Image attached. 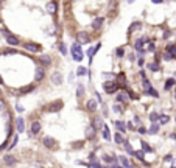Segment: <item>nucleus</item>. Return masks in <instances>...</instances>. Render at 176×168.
<instances>
[{
	"mask_svg": "<svg viewBox=\"0 0 176 168\" xmlns=\"http://www.w3.org/2000/svg\"><path fill=\"white\" fill-rule=\"evenodd\" d=\"M72 56H73L75 61H81L83 59V50H81V45L80 44L72 45Z\"/></svg>",
	"mask_w": 176,
	"mask_h": 168,
	"instance_id": "1",
	"label": "nucleus"
},
{
	"mask_svg": "<svg viewBox=\"0 0 176 168\" xmlns=\"http://www.w3.org/2000/svg\"><path fill=\"white\" fill-rule=\"evenodd\" d=\"M76 41H78V44H87V42L90 41V36L87 33L81 31V33H78V36H76Z\"/></svg>",
	"mask_w": 176,
	"mask_h": 168,
	"instance_id": "2",
	"label": "nucleus"
},
{
	"mask_svg": "<svg viewBox=\"0 0 176 168\" xmlns=\"http://www.w3.org/2000/svg\"><path fill=\"white\" fill-rule=\"evenodd\" d=\"M24 47H25V50H28V51H31V53H37V51H41V45L33 44V42H28V44H25Z\"/></svg>",
	"mask_w": 176,
	"mask_h": 168,
	"instance_id": "3",
	"label": "nucleus"
},
{
	"mask_svg": "<svg viewBox=\"0 0 176 168\" xmlns=\"http://www.w3.org/2000/svg\"><path fill=\"white\" fill-rule=\"evenodd\" d=\"M117 89H118L117 84H114V83H105V90H106L108 93H114V92H117Z\"/></svg>",
	"mask_w": 176,
	"mask_h": 168,
	"instance_id": "4",
	"label": "nucleus"
},
{
	"mask_svg": "<svg viewBox=\"0 0 176 168\" xmlns=\"http://www.w3.org/2000/svg\"><path fill=\"white\" fill-rule=\"evenodd\" d=\"M84 135H86V139H89V140L95 137V128H94L92 125H89V126L86 128V134H84Z\"/></svg>",
	"mask_w": 176,
	"mask_h": 168,
	"instance_id": "5",
	"label": "nucleus"
},
{
	"mask_svg": "<svg viewBox=\"0 0 176 168\" xmlns=\"http://www.w3.org/2000/svg\"><path fill=\"white\" fill-rule=\"evenodd\" d=\"M61 106H63L61 101H55V103H52V104H48V110H50V112H58L61 109Z\"/></svg>",
	"mask_w": 176,
	"mask_h": 168,
	"instance_id": "6",
	"label": "nucleus"
},
{
	"mask_svg": "<svg viewBox=\"0 0 176 168\" xmlns=\"http://www.w3.org/2000/svg\"><path fill=\"white\" fill-rule=\"evenodd\" d=\"M16 128H17V132H24L25 123H24V118H22V117L16 118Z\"/></svg>",
	"mask_w": 176,
	"mask_h": 168,
	"instance_id": "7",
	"label": "nucleus"
},
{
	"mask_svg": "<svg viewBox=\"0 0 176 168\" xmlns=\"http://www.w3.org/2000/svg\"><path fill=\"white\" fill-rule=\"evenodd\" d=\"M44 75H45L44 67H37L36 68V75H34V79H36V81H41V79L44 78Z\"/></svg>",
	"mask_w": 176,
	"mask_h": 168,
	"instance_id": "8",
	"label": "nucleus"
},
{
	"mask_svg": "<svg viewBox=\"0 0 176 168\" xmlns=\"http://www.w3.org/2000/svg\"><path fill=\"white\" fill-rule=\"evenodd\" d=\"M103 22H105V19H103V17H97V19L92 22V28H94V30H100L101 25H103Z\"/></svg>",
	"mask_w": 176,
	"mask_h": 168,
	"instance_id": "9",
	"label": "nucleus"
},
{
	"mask_svg": "<svg viewBox=\"0 0 176 168\" xmlns=\"http://www.w3.org/2000/svg\"><path fill=\"white\" fill-rule=\"evenodd\" d=\"M165 53H168V55L171 56V59H173V58H176V45H175V44L168 45V47H167V51H165Z\"/></svg>",
	"mask_w": 176,
	"mask_h": 168,
	"instance_id": "10",
	"label": "nucleus"
},
{
	"mask_svg": "<svg viewBox=\"0 0 176 168\" xmlns=\"http://www.w3.org/2000/svg\"><path fill=\"white\" fill-rule=\"evenodd\" d=\"M39 131H41V123L39 121H33V125H31V134H39Z\"/></svg>",
	"mask_w": 176,
	"mask_h": 168,
	"instance_id": "11",
	"label": "nucleus"
},
{
	"mask_svg": "<svg viewBox=\"0 0 176 168\" xmlns=\"http://www.w3.org/2000/svg\"><path fill=\"white\" fill-rule=\"evenodd\" d=\"M128 100H129V97L126 92H120L117 95V101H120V103H128Z\"/></svg>",
	"mask_w": 176,
	"mask_h": 168,
	"instance_id": "12",
	"label": "nucleus"
},
{
	"mask_svg": "<svg viewBox=\"0 0 176 168\" xmlns=\"http://www.w3.org/2000/svg\"><path fill=\"white\" fill-rule=\"evenodd\" d=\"M86 106H87V110H89V112H95V110H97V101H94V100H89Z\"/></svg>",
	"mask_w": 176,
	"mask_h": 168,
	"instance_id": "13",
	"label": "nucleus"
},
{
	"mask_svg": "<svg viewBox=\"0 0 176 168\" xmlns=\"http://www.w3.org/2000/svg\"><path fill=\"white\" fill-rule=\"evenodd\" d=\"M6 42H8L10 45H17L19 44V39L16 36H13V34H8V36H6Z\"/></svg>",
	"mask_w": 176,
	"mask_h": 168,
	"instance_id": "14",
	"label": "nucleus"
},
{
	"mask_svg": "<svg viewBox=\"0 0 176 168\" xmlns=\"http://www.w3.org/2000/svg\"><path fill=\"white\" fill-rule=\"evenodd\" d=\"M47 11H48L50 14H55V13H56V3H55V2H48V3H47Z\"/></svg>",
	"mask_w": 176,
	"mask_h": 168,
	"instance_id": "15",
	"label": "nucleus"
},
{
	"mask_svg": "<svg viewBox=\"0 0 176 168\" xmlns=\"http://www.w3.org/2000/svg\"><path fill=\"white\" fill-rule=\"evenodd\" d=\"M39 59H41V62L44 64V66H48V64H52V59H50V56H47V55H42Z\"/></svg>",
	"mask_w": 176,
	"mask_h": 168,
	"instance_id": "16",
	"label": "nucleus"
},
{
	"mask_svg": "<svg viewBox=\"0 0 176 168\" xmlns=\"http://www.w3.org/2000/svg\"><path fill=\"white\" fill-rule=\"evenodd\" d=\"M44 145L47 148H52L53 145H55V140H53L52 137H45V139H44Z\"/></svg>",
	"mask_w": 176,
	"mask_h": 168,
	"instance_id": "17",
	"label": "nucleus"
},
{
	"mask_svg": "<svg viewBox=\"0 0 176 168\" xmlns=\"http://www.w3.org/2000/svg\"><path fill=\"white\" fill-rule=\"evenodd\" d=\"M92 126L95 128V131H97V129H100L101 126H103V123H101V118H98V117H97V118H94V125H92Z\"/></svg>",
	"mask_w": 176,
	"mask_h": 168,
	"instance_id": "18",
	"label": "nucleus"
},
{
	"mask_svg": "<svg viewBox=\"0 0 176 168\" xmlns=\"http://www.w3.org/2000/svg\"><path fill=\"white\" fill-rule=\"evenodd\" d=\"M158 131H159V125L151 123V128H150V131H148V134H158Z\"/></svg>",
	"mask_w": 176,
	"mask_h": 168,
	"instance_id": "19",
	"label": "nucleus"
},
{
	"mask_svg": "<svg viewBox=\"0 0 176 168\" xmlns=\"http://www.w3.org/2000/svg\"><path fill=\"white\" fill-rule=\"evenodd\" d=\"M148 68H150L151 72H159V64L158 62H150L148 64Z\"/></svg>",
	"mask_w": 176,
	"mask_h": 168,
	"instance_id": "20",
	"label": "nucleus"
},
{
	"mask_svg": "<svg viewBox=\"0 0 176 168\" xmlns=\"http://www.w3.org/2000/svg\"><path fill=\"white\" fill-rule=\"evenodd\" d=\"M5 163L6 165H13V163H16V159L13 156H5Z\"/></svg>",
	"mask_w": 176,
	"mask_h": 168,
	"instance_id": "21",
	"label": "nucleus"
},
{
	"mask_svg": "<svg viewBox=\"0 0 176 168\" xmlns=\"http://www.w3.org/2000/svg\"><path fill=\"white\" fill-rule=\"evenodd\" d=\"M158 120H159V114L151 112V114H150V121H151V123H156Z\"/></svg>",
	"mask_w": 176,
	"mask_h": 168,
	"instance_id": "22",
	"label": "nucleus"
},
{
	"mask_svg": "<svg viewBox=\"0 0 176 168\" xmlns=\"http://www.w3.org/2000/svg\"><path fill=\"white\" fill-rule=\"evenodd\" d=\"M175 79L173 78H170V79H167V83H165V90H168V89H170V87H173L175 86Z\"/></svg>",
	"mask_w": 176,
	"mask_h": 168,
	"instance_id": "23",
	"label": "nucleus"
},
{
	"mask_svg": "<svg viewBox=\"0 0 176 168\" xmlns=\"http://www.w3.org/2000/svg\"><path fill=\"white\" fill-rule=\"evenodd\" d=\"M140 26H142V24H140V22H136V24H133L131 26H129V30H128V33H133L134 31L136 28H140Z\"/></svg>",
	"mask_w": 176,
	"mask_h": 168,
	"instance_id": "24",
	"label": "nucleus"
},
{
	"mask_svg": "<svg viewBox=\"0 0 176 168\" xmlns=\"http://www.w3.org/2000/svg\"><path fill=\"white\" fill-rule=\"evenodd\" d=\"M123 146H125V150L129 152V154H134V150H133V146L129 145L128 142H123Z\"/></svg>",
	"mask_w": 176,
	"mask_h": 168,
	"instance_id": "25",
	"label": "nucleus"
},
{
	"mask_svg": "<svg viewBox=\"0 0 176 168\" xmlns=\"http://www.w3.org/2000/svg\"><path fill=\"white\" fill-rule=\"evenodd\" d=\"M103 137H105L106 140H109L111 139V135H109V129H108V126H103Z\"/></svg>",
	"mask_w": 176,
	"mask_h": 168,
	"instance_id": "26",
	"label": "nucleus"
},
{
	"mask_svg": "<svg viewBox=\"0 0 176 168\" xmlns=\"http://www.w3.org/2000/svg\"><path fill=\"white\" fill-rule=\"evenodd\" d=\"M168 120H170V117H168V115H159V121H160V125L168 123Z\"/></svg>",
	"mask_w": 176,
	"mask_h": 168,
	"instance_id": "27",
	"label": "nucleus"
},
{
	"mask_svg": "<svg viewBox=\"0 0 176 168\" xmlns=\"http://www.w3.org/2000/svg\"><path fill=\"white\" fill-rule=\"evenodd\" d=\"M145 41H147V39H139V41L136 42V50H140V51H142V45H143Z\"/></svg>",
	"mask_w": 176,
	"mask_h": 168,
	"instance_id": "28",
	"label": "nucleus"
},
{
	"mask_svg": "<svg viewBox=\"0 0 176 168\" xmlns=\"http://www.w3.org/2000/svg\"><path fill=\"white\" fill-rule=\"evenodd\" d=\"M83 93H84V87H83V84H80L78 89H76V97H83Z\"/></svg>",
	"mask_w": 176,
	"mask_h": 168,
	"instance_id": "29",
	"label": "nucleus"
},
{
	"mask_svg": "<svg viewBox=\"0 0 176 168\" xmlns=\"http://www.w3.org/2000/svg\"><path fill=\"white\" fill-rule=\"evenodd\" d=\"M53 81H55V84H61V75L59 73H53Z\"/></svg>",
	"mask_w": 176,
	"mask_h": 168,
	"instance_id": "30",
	"label": "nucleus"
},
{
	"mask_svg": "<svg viewBox=\"0 0 176 168\" xmlns=\"http://www.w3.org/2000/svg\"><path fill=\"white\" fill-rule=\"evenodd\" d=\"M134 156H136V157L139 159V160H142V162L145 160V157H143V151H134Z\"/></svg>",
	"mask_w": 176,
	"mask_h": 168,
	"instance_id": "31",
	"label": "nucleus"
},
{
	"mask_svg": "<svg viewBox=\"0 0 176 168\" xmlns=\"http://www.w3.org/2000/svg\"><path fill=\"white\" fill-rule=\"evenodd\" d=\"M114 140H116L117 143H123V142H125V140H123V137H122V134H118V132H117L116 135H114Z\"/></svg>",
	"mask_w": 176,
	"mask_h": 168,
	"instance_id": "32",
	"label": "nucleus"
},
{
	"mask_svg": "<svg viewBox=\"0 0 176 168\" xmlns=\"http://www.w3.org/2000/svg\"><path fill=\"white\" fill-rule=\"evenodd\" d=\"M147 93H148V95H151V97H154V98H158V97H159V95H158V92H156V90L153 89V87H150V89L147 90Z\"/></svg>",
	"mask_w": 176,
	"mask_h": 168,
	"instance_id": "33",
	"label": "nucleus"
},
{
	"mask_svg": "<svg viewBox=\"0 0 176 168\" xmlns=\"http://www.w3.org/2000/svg\"><path fill=\"white\" fill-rule=\"evenodd\" d=\"M116 126H117L118 129H120L122 132H123L125 129H126V125H125V123H122V121H116Z\"/></svg>",
	"mask_w": 176,
	"mask_h": 168,
	"instance_id": "34",
	"label": "nucleus"
},
{
	"mask_svg": "<svg viewBox=\"0 0 176 168\" xmlns=\"http://www.w3.org/2000/svg\"><path fill=\"white\" fill-rule=\"evenodd\" d=\"M140 145H142V150H143L145 152H151V151H153L151 148L148 146V143H145V142H142V143H140Z\"/></svg>",
	"mask_w": 176,
	"mask_h": 168,
	"instance_id": "35",
	"label": "nucleus"
},
{
	"mask_svg": "<svg viewBox=\"0 0 176 168\" xmlns=\"http://www.w3.org/2000/svg\"><path fill=\"white\" fill-rule=\"evenodd\" d=\"M103 160H105V162H108V163H116V159H112L111 156H105Z\"/></svg>",
	"mask_w": 176,
	"mask_h": 168,
	"instance_id": "36",
	"label": "nucleus"
},
{
	"mask_svg": "<svg viewBox=\"0 0 176 168\" xmlns=\"http://www.w3.org/2000/svg\"><path fill=\"white\" fill-rule=\"evenodd\" d=\"M59 51H61V55H66V53H67V48H66V45H64V44H59Z\"/></svg>",
	"mask_w": 176,
	"mask_h": 168,
	"instance_id": "37",
	"label": "nucleus"
},
{
	"mask_svg": "<svg viewBox=\"0 0 176 168\" xmlns=\"http://www.w3.org/2000/svg\"><path fill=\"white\" fill-rule=\"evenodd\" d=\"M120 162H122V163H123V167H126V168H128V167H129V160H128V159H126V157H120Z\"/></svg>",
	"mask_w": 176,
	"mask_h": 168,
	"instance_id": "38",
	"label": "nucleus"
},
{
	"mask_svg": "<svg viewBox=\"0 0 176 168\" xmlns=\"http://www.w3.org/2000/svg\"><path fill=\"white\" fill-rule=\"evenodd\" d=\"M31 90H33V86H30V87H22L20 92H22V93H27V92H31Z\"/></svg>",
	"mask_w": 176,
	"mask_h": 168,
	"instance_id": "39",
	"label": "nucleus"
},
{
	"mask_svg": "<svg viewBox=\"0 0 176 168\" xmlns=\"http://www.w3.org/2000/svg\"><path fill=\"white\" fill-rule=\"evenodd\" d=\"M154 50H156L154 44H148V51H154Z\"/></svg>",
	"mask_w": 176,
	"mask_h": 168,
	"instance_id": "40",
	"label": "nucleus"
},
{
	"mask_svg": "<svg viewBox=\"0 0 176 168\" xmlns=\"http://www.w3.org/2000/svg\"><path fill=\"white\" fill-rule=\"evenodd\" d=\"M84 73H86V68H84V67H80V68H78V75H84Z\"/></svg>",
	"mask_w": 176,
	"mask_h": 168,
	"instance_id": "41",
	"label": "nucleus"
},
{
	"mask_svg": "<svg viewBox=\"0 0 176 168\" xmlns=\"http://www.w3.org/2000/svg\"><path fill=\"white\" fill-rule=\"evenodd\" d=\"M114 112H122V109H120L118 104H114Z\"/></svg>",
	"mask_w": 176,
	"mask_h": 168,
	"instance_id": "42",
	"label": "nucleus"
},
{
	"mask_svg": "<svg viewBox=\"0 0 176 168\" xmlns=\"http://www.w3.org/2000/svg\"><path fill=\"white\" fill-rule=\"evenodd\" d=\"M16 143H17V137H14V140H13V143H11V145H10V150H11V148H13V146H16Z\"/></svg>",
	"mask_w": 176,
	"mask_h": 168,
	"instance_id": "43",
	"label": "nucleus"
},
{
	"mask_svg": "<svg viewBox=\"0 0 176 168\" xmlns=\"http://www.w3.org/2000/svg\"><path fill=\"white\" fill-rule=\"evenodd\" d=\"M137 131H139V134H145V132H147V131H145V128H143V126H140V128L137 129Z\"/></svg>",
	"mask_w": 176,
	"mask_h": 168,
	"instance_id": "44",
	"label": "nucleus"
},
{
	"mask_svg": "<svg viewBox=\"0 0 176 168\" xmlns=\"http://www.w3.org/2000/svg\"><path fill=\"white\" fill-rule=\"evenodd\" d=\"M16 109H17V112H24V108H22L20 104H17V106H16Z\"/></svg>",
	"mask_w": 176,
	"mask_h": 168,
	"instance_id": "45",
	"label": "nucleus"
},
{
	"mask_svg": "<svg viewBox=\"0 0 176 168\" xmlns=\"http://www.w3.org/2000/svg\"><path fill=\"white\" fill-rule=\"evenodd\" d=\"M117 55L122 56V55H123V50H122V48H118V50H117Z\"/></svg>",
	"mask_w": 176,
	"mask_h": 168,
	"instance_id": "46",
	"label": "nucleus"
},
{
	"mask_svg": "<svg viewBox=\"0 0 176 168\" xmlns=\"http://www.w3.org/2000/svg\"><path fill=\"white\" fill-rule=\"evenodd\" d=\"M134 123H136V125H140V120H139V118H137V117L134 118Z\"/></svg>",
	"mask_w": 176,
	"mask_h": 168,
	"instance_id": "47",
	"label": "nucleus"
},
{
	"mask_svg": "<svg viewBox=\"0 0 176 168\" xmlns=\"http://www.w3.org/2000/svg\"><path fill=\"white\" fill-rule=\"evenodd\" d=\"M3 109H5V104H3L2 101H0V110H3Z\"/></svg>",
	"mask_w": 176,
	"mask_h": 168,
	"instance_id": "48",
	"label": "nucleus"
},
{
	"mask_svg": "<svg viewBox=\"0 0 176 168\" xmlns=\"http://www.w3.org/2000/svg\"><path fill=\"white\" fill-rule=\"evenodd\" d=\"M0 83H3V79H2V76H0Z\"/></svg>",
	"mask_w": 176,
	"mask_h": 168,
	"instance_id": "49",
	"label": "nucleus"
},
{
	"mask_svg": "<svg viewBox=\"0 0 176 168\" xmlns=\"http://www.w3.org/2000/svg\"><path fill=\"white\" fill-rule=\"evenodd\" d=\"M114 168H122V167H114Z\"/></svg>",
	"mask_w": 176,
	"mask_h": 168,
	"instance_id": "50",
	"label": "nucleus"
},
{
	"mask_svg": "<svg viewBox=\"0 0 176 168\" xmlns=\"http://www.w3.org/2000/svg\"><path fill=\"white\" fill-rule=\"evenodd\" d=\"M0 95H2V89H0Z\"/></svg>",
	"mask_w": 176,
	"mask_h": 168,
	"instance_id": "51",
	"label": "nucleus"
},
{
	"mask_svg": "<svg viewBox=\"0 0 176 168\" xmlns=\"http://www.w3.org/2000/svg\"><path fill=\"white\" fill-rule=\"evenodd\" d=\"M175 97H176V90H175Z\"/></svg>",
	"mask_w": 176,
	"mask_h": 168,
	"instance_id": "52",
	"label": "nucleus"
},
{
	"mask_svg": "<svg viewBox=\"0 0 176 168\" xmlns=\"http://www.w3.org/2000/svg\"><path fill=\"white\" fill-rule=\"evenodd\" d=\"M0 6H2V2H0Z\"/></svg>",
	"mask_w": 176,
	"mask_h": 168,
	"instance_id": "53",
	"label": "nucleus"
},
{
	"mask_svg": "<svg viewBox=\"0 0 176 168\" xmlns=\"http://www.w3.org/2000/svg\"><path fill=\"white\" fill-rule=\"evenodd\" d=\"M0 22H2V19H0Z\"/></svg>",
	"mask_w": 176,
	"mask_h": 168,
	"instance_id": "54",
	"label": "nucleus"
}]
</instances>
